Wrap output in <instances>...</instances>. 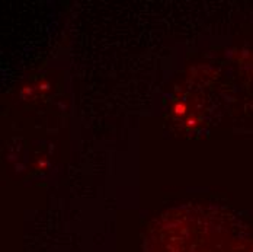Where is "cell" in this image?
Listing matches in <instances>:
<instances>
[{
    "label": "cell",
    "instance_id": "1",
    "mask_svg": "<svg viewBox=\"0 0 253 252\" xmlns=\"http://www.w3.org/2000/svg\"><path fill=\"white\" fill-rule=\"evenodd\" d=\"M144 252H253V237L234 216L211 205L186 204L153 220Z\"/></svg>",
    "mask_w": 253,
    "mask_h": 252
}]
</instances>
